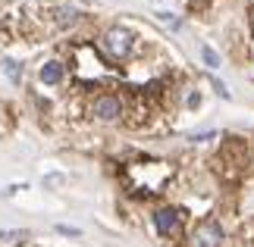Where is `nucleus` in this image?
Masks as SVG:
<instances>
[{"mask_svg":"<svg viewBox=\"0 0 254 247\" xmlns=\"http://www.w3.org/2000/svg\"><path fill=\"white\" fill-rule=\"evenodd\" d=\"M170 175H173V166H167V163L138 160L126 169V182H129V188H135V191H144V188H148V194H157V191H163V185H167Z\"/></svg>","mask_w":254,"mask_h":247,"instance_id":"nucleus-1","label":"nucleus"},{"mask_svg":"<svg viewBox=\"0 0 254 247\" xmlns=\"http://www.w3.org/2000/svg\"><path fill=\"white\" fill-rule=\"evenodd\" d=\"M132 47H135V35L129 32V28H107V32L101 35V53L107 56V60H113V63H120L126 60V56L132 53Z\"/></svg>","mask_w":254,"mask_h":247,"instance_id":"nucleus-2","label":"nucleus"},{"mask_svg":"<svg viewBox=\"0 0 254 247\" xmlns=\"http://www.w3.org/2000/svg\"><path fill=\"white\" fill-rule=\"evenodd\" d=\"M88 110L101 122H116V119H123L126 103H123L120 94H97V97H91V106H88Z\"/></svg>","mask_w":254,"mask_h":247,"instance_id":"nucleus-3","label":"nucleus"},{"mask_svg":"<svg viewBox=\"0 0 254 247\" xmlns=\"http://www.w3.org/2000/svg\"><path fill=\"white\" fill-rule=\"evenodd\" d=\"M154 229H157L163 238H176L182 232V213L176 206H160L154 210Z\"/></svg>","mask_w":254,"mask_h":247,"instance_id":"nucleus-4","label":"nucleus"},{"mask_svg":"<svg viewBox=\"0 0 254 247\" xmlns=\"http://www.w3.org/2000/svg\"><path fill=\"white\" fill-rule=\"evenodd\" d=\"M191 247H223V225L217 219H204L191 235Z\"/></svg>","mask_w":254,"mask_h":247,"instance_id":"nucleus-5","label":"nucleus"},{"mask_svg":"<svg viewBox=\"0 0 254 247\" xmlns=\"http://www.w3.org/2000/svg\"><path fill=\"white\" fill-rule=\"evenodd\" d=\"M51 19H54V25H57V28H72L82 16H79V9H75V6L60 3V6H54V9H51Z\"/></svg>","mask_w":254,"mask_h":247,"instance_id":"nucleus-6","label":"nucleus"},{"mask_svg":"<svg viewBox=\"0 0 254 247\" xmlns=\"http://www.w3.org/2000/svg\"><path fill=\"white\" fill-rule=\"evenodd\" d=\"M38 78H41L44 85H60L63 78H66V69H63V63L60 60H47V63H41V69H38Z\"/></svg>","mask_w":254,"mask_h":247,"instance_id":"nucleus-7","label":"nucleus"},{"mask_svg":"<svg viewBox=\"0 0 254 247\" xmlns=\"http://www.w3.org/2000/svg\"><path fill=\"white\" fill-rule=\"evenodd\" d=\"M0 66H3V72H6V78H9L13 85L22 82V63H19V60H9V56H6V60L0 63Z\"/></svg>","mask_w":254,"mask_h":247,"instance_id":"nucleus-8","label":"nucleus"},{"mask_svg":"<svg viewBox=\"0 0 254 247\" xmlns=\"http://www.w3.org/2000/svg\"><path fill=\"white\" fill-rule=\"evenodd\" d=\"M201 60L207 63L210 69H217V66H220V53L213 50V47H207V44H201Z\"/></svg>","mask_w":254,"mask_h":247,"instance_id":"nucleus-9","label":"nucleus"},{"mask_svg":"<svg viewBox=\"0 0 254 247\" xmlns=\"http://www.w3.org/2000/svg\"><path fill=\"white\" fill-rule=\"evenodd\" d=\"M210 85H213V91H217V94L223 97V100H229V88H226V85H223V82H220V78H210Z\"/></svg>","mask_w":254,"mask_h":247,"instance_id":"nucleus-10","label":"nucleus"},{"mask_svg":"<svg viewBox=\"0 0 254 247\" xmlns=\"http://www.w3.org/2000/svg\"><path fill=\"white\" fill-rule=\"evenodd\" d=\"M57 232L69 235V238H79V235H82V229H75V225H57Z\"/></svg>","mask_w":254,"mask_h":247,"instance_id":"nucleus-11","label":"nucleus"},{"mask_svg":"<svg viewBox=\"0 0 254 247\" xmlns=\"http://www.w3.org/2000/svg\"><path fill=\"white\" fill-rule=\"evenodd\" d=\"M157 19H160V22H170L173 28L179 25V19H176V16H170V13H157Z\"/></svg>","mask_w":254,"mask_h":247,"instance_id":"nucleus-12","label":"nucleus"}]
</instances>
